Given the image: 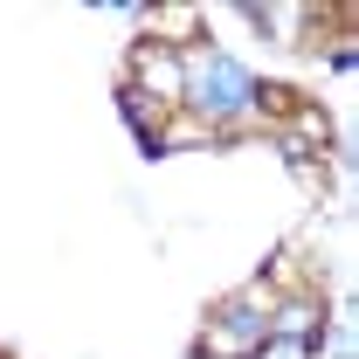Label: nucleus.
Here are the masks:
<instances>
[{
    "instance_id": "1",
    "label": "nucleus",
    "mask_w": 359,
    "mask_h": 359,
    "mask_svg": "<svg viewBox=\"0 0 359 359\" xmlns=\"http://www.w3.org/2000/svg\"><path fill=\"white\" fill-rule=\"evenodd\" d=\"M132 69H138V97L145 90H159L166 104H180L187 97V69H180V55H173V42H138V55H132Z\"/></svg>"
},
{
    "instance_id": "2",
    "label": "nucleus",
    "mask_w": 359,
    "mask_h": 359,
    "mask_svg": "<svg viewBox=\"0 0 359 359\" xmlns=\"http://www.w3.org/2000/svg\"><path fill=\"white\" fill-rule=\"evenodd\" d=\"M256 359H311V346H304V339H283V332H269L263 346H256Z\"/></svg>"
}]
</instances>
